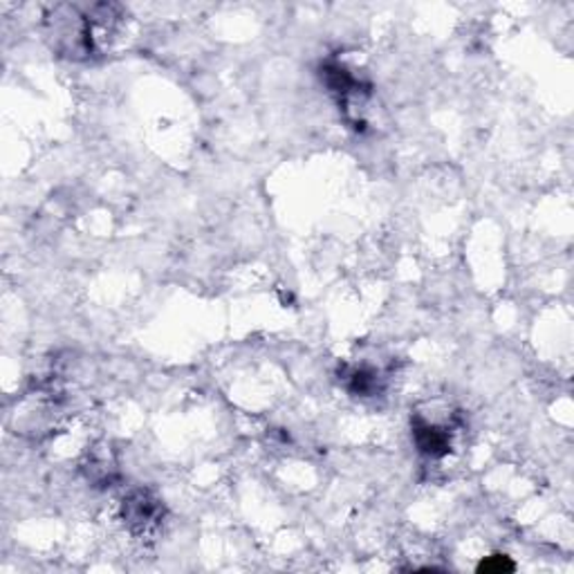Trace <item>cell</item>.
Here are the masks:
<instances>
[{
    "instance_id": "277c9868",
    "label": "cell",
    "mask_w": 574,
    "mask_h": 574,
    "mask_svg": "<svg viewBox=\"0 0 574 574\" xmlns=\"http://www.w3.org/2000/svg\"><path fill=\"white\" fill-rule=\"evenodd\" d=\"M342 378H344L346 388H348L353 395L373 397V395L382 393V388H384V378L378 373V370L366 368V366L348 368Z\"/></svg>"
},
{
    "instance_id": "5b68a950",
    "label": "cell",
    "mask_w": 574,
    "mask_h": 574,
    "mask_svg": "<svg viewBox=\"0 0 574 574\" xmlns=\"http://www.w3.org/2000/svg\"><path fill=\"white\" fill-rule=\"evenodd\" d=\"M514 565L512 563H505V559L502 557H492V561H487V563H483L481 565V570H494V572H502V570H512Z\"/></svg>"
},
{
    "instance_id": "6da1fadb",
    "label": "cell",
    "mask_w": 574,
    "mask_h": 574,
    "mask_svg": "<svg viewBox=\"0 0 574 574\" xmlns=\"http://www.w3.org/2000/svg\"><path fill=\"white\" fill-rule=\"evenodd\" d=\"M92 18L88 14H79L77 8L59 5L48 16V34L52 46L65 56H84L94 50Z\"/></svg>"
},
{
    "instance_id": "7a4b0ae2",
    "label": "cell",
    "mask_w": 574,
    "mask_h": 574,
    "mask_svg": "<svg viewBox=\"0 0 574 574\" xmlns=\"http://www.w3.org/2000/svg\"><path fill=\"white\" fill-rule=\"evenodd\" d=\"M411 424H413L416 447L422 456L431 460H441L449 456L456 435V420L451 416H447V420H437L418 411Z\"/></svg>"
},
{
    "instance_id": "3957f363",
    "label": "cell",
    "mask_w": 574,
    "mask_h": 574,
    "mask_svg": "<svg viewBox=\"0 0 574 574\" xmlns=\"http://www.w3.org/2000/svg\"><path fill=\"white\" fill-rule=\"evenodd\" d=\"M122 516L132 532L149 534L160 527L164 519V505L149 489H135L122 502Z\"/></svg>"
}]
</instances>
